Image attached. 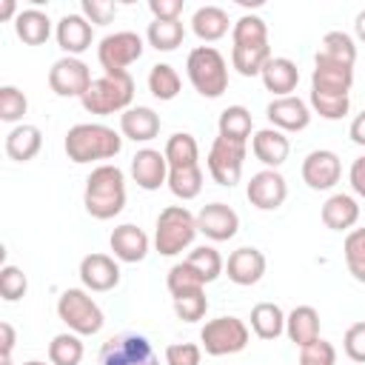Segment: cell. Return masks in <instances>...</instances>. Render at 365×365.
I'll list each match as a JSON object with an SVG mask.
<instances>
[{"label":"cell","mask_w":365,"mask_h":365,"mask_svg":"<svg viewBox=\"0 0 365 365\" xmlns=\"http://www.w3.org/2000/svg\"><path fill=\"white\" fill-rule=\"evenodd\" d=\"M197 228L211 242H225L240 231V214L225 202H208L197 211Z\"/></svg>","instance_id":"obj_18"},{"label":"cell","mask_w":365,"mask_h":365,"mask_svg":"<svg viewBox=\"0 0 365 365\" xmlns=\"http://www.w3.org/2000/svg\"><path fill=\"white\" fill-rule=\"evenodd\" d=\"M100 365H160V356L148 336L125 331L111 336L100 351Z\"/></svg>","instance_id":"obj_9"},{"label":"cell","mask_w":365,"mask_h":365,"mask_svg":"<svg viewBox=\"0 0 365 365\" xmlns=\"http://www.w3.org/2000/svg\"><path fill=\"white\" fill-rule=\"evenodd\" d=\"M131 100H134V77L128 71H114V74L103 71V77H94L88 91L80 97L83 108L97 117L123 114L131 108Z\"/></svg>","instance_id":"obj_4"},{"label":"cell","mask_w":365,"mask_h":365,"mask_svg":"<svg viewBox=\"0 0 365 365\" xmlns=\"http://www.w3.org/2000/svg\"><path fill=\"white\" fill-rule=\"evenodd\" d=\"M148 11L154 20H180L182 0H148Z\"/></svg>","instance_id":"obj_50"},{"label":"cell","mask_w":365,"mask_h":365,"mask_svg":"<svg viewBox=\"0 0 365 365\" xmlns=\"http://www.w3.org/2000/svg\"><path fill=\"white\" fill-rule=\"evenodd\" d=\"M251 151H254V157H257L265 168H279V165L288 160V154H291V143H288V137H285L279 128L268 125V128L254 131V137H251Z\"/></svg>","instance_id":"obj_23"},{"label":"cell","mask_w":365,"mask_h":365,"mask_svg":"<svg viewBox=\"0 0 365 365\" xmlns=\"http://www.w3.org/2000/svg\"><path fill=\"white\" fill-rule=\"evenodd\" d=\"M43 148V131L31 123H20L6 134V154L14 163H29Z\"/></svg>","instance_id":"obj_29"},{"label":"cell","mask_w":365,"mask_h":365,"mask_svg":"<svg viewBox=\"0 0 365 365\" xmlns=\"http://www.w3.org/2000/svg\"><path fill=\"white\" fill-rule=\"evenodd\" d=\"M248 319H251V331L259 339H277L285 334V311L277 302H257Z\"/></svg>","instance_id":"obj_31"},{"label":"cell","mask_w":365,"mask_h":365,"mask_svg":"<svg viewBox=\"0 0 365 365\" xmlns=\"http://www.w3.org/2000/svg\"><path fill=\"white\" fill-rule=\"evenodd\" d=\"M91 83H94L91 68L80 57H60L48 68V88L57 97H77L80 100L88 91Z\"/></svg>","instance_id":"obj_12"},{"label":"cell","mask_w":365,"mask_h":365,"mask_svg":"<svg viewBox=\"0 0 365 365\" xmlns=\"http://www.w3.org/2000/svg\"><path fill=\"white\" fill-rule=\"evenodd\" d=\"M17 14H20V11H17V3H14V0H3V3H0V20H3V23H6V20H17Z\"/></svg>","instance_id":"obj_54"},{"label":"cell","mask_w":365,"mask_h":365,"mask_svg":"<svg viewBox=\"0 0 365 365\" xmlns=\"http://www.w3.org/2000/svg\"><path fill=\"white\" fill-rule=\"evenodd\" d=\"M342 254H345L348 274H351L356 282H365V228L348 231V237H345V242H342Z\"/></svg>","instance_id":"obj_39"},{"label":"cell","mask_w":365,"mask_h":365,"mask_svg":"<svg viewBox=\"0 0 365 365\" xmlns=\"http://www.w3.org/2000/svg\"><path fill=\"white\" fill-rule=\"evenodd\" d=\"M23 365H46V362H40V359H29V362H23Z\"/></svg>","instance_id":"obj_56"},{"label":"cell","mask_w":365,"mask_h":365,"mask_svg":"<svg viewBox=\"0 0 365 365\" xmlns=\"http://www.w3.org/2000/svg\"><path fill=\"white\" fill-rule=\"evenodd\" d=\"M205 311H208L205 288L174 297V314H177V319H182V322H200V319L205 317Z\"/></svg>","instance_id":"obj_43"},{"label":"cell","mask_w":365,"mask_h":365,"mask_svg":"<svg viewBox=\"0 0 365 365\" xmlns=\"http://www.w3.org/2000/svg\"><path fill=\"white\" fill-rule=\"evenodd\" d=\"M63 148H66V157L77 165L111 160L123 148V134H117L106 123H77L66 131Z\"/></svg>","instance_id":"obj_2"},{"label":"cell","mask_w":365,"mask_h":365,"mask_svg":"<svg viewBox=\"0 0 365 365\" xmlns=\"http://www.w3.org/2000/svg\"><path fill=\"white\" fill-rule=\"evenodd\" d=\"M354 31H356V37L365 43V9L356 14V20H354Z\"/></svg>","instance_id":"obj_55"},{"label":"cell","mask_w":365,"mask_h":365,"mask_svg":"<svg viewBox=\"0 0 365 365\" xmlns=\"http://www.w3.org/2000/svg\"><path fill=\"white\" fill-rule=\"evenodd\" d=\"M185 262L202 277L205 285L214 282V279H220L222 271H225V259H222V254H220L214 245H197L194 251H188Z\"/></svg>","instance_id":"obj_36"},{"label":"cell","mask_w":365,"mask_h":365,"mask_svg":"<svg viewBox=\"0 0 365 365\" xmlns=\"http://www.w3.org/2000/svg\"><path fill=\"white\" fill-rule=\"evenodd\" d=\"M202 345L197 342H171L165 345V365H200Z\"/></svg>","instance_id":"obj_47"},{"label":"cell","mask_w":365,"mask_h":365,"mask_svg":"<svg viewBox=\"0 0 365 365\" xmlns=\"http://www.w3.org/2000/svg\"><path fill=\"white\" fill-rule=\"evenodd\" d=\"M14 342H17V334H14L11 322H0V354L3 356H11Z\"/></svg>","instance_id":"obj_52"},{"label":"cell","mask_w":365,"mask_h":365,"mask_svg":"<svg viewBox=\"0 0 365 365\" xmlns=\"http://www.w3.org/2000/svg\"><path fill=\"white\" fill-rule=\"evenodd\" d=\"M185 74L194 91L205 100H217L228 88V63L214 46H197L185 57Z\"/></svg>","instance_id":"obj_5"},{"label":"cell","mask_w":365,"mask_h":365,"mask_svg":"<svg viewBox=\"0 0 365 365\" xmlns=\"http://www.w3.org/2000/svg\"><path fill=\"white\" fill-rule=\"evenodd\" d=\"M348 137H351V143L365 145V111H359V114L351 120V125H348Z\"/></svg>","instance_id":"obj_53"},{"label":"cell","mask_w":365,"mask_h":365,"mask_svg":"<svg viewBox=\"0 0 365 365\" xmlns=\"http://www.w3.org/2000/svg\"><path fill=\"white\" fill-rule=\"evenodd\" d=\"M200 234L197 228V214H191L185 205H165L157 214V225H154V248L163 257H177L182 254L194 237Z\"/></svg>","instance_id":"obj_6"},{"label":"cell","mask_w":365,"mask_h":365,"mask_svg":"<svg viewBox=\"0 0 365 365\" xmlns=\"http://www.w3.org/2000/svg\"><path fill=\"white\" fill-rule=\"evenodd\" d=\"M29 111V100L17 86H0V120L3 123H17Z\"/></svg>","instance_id":"obj_44"},{"label":"cell","mask_w":365,"mask_h":365,"mask_svg":"<svg viewBox=\"0 0 365 365\" xmlns=\"http://www.w3.org/2000/svg\"><path fill=\"white\" fill-rule=\"evenodd\" d=\"M80 282L86 291H94V294H106V291H114L120 285V265L114 257L108 254H86L80 259Z\"/></svg>","instance_id":"obj_16"},{"label":"cell","mask_w":365,"mask_h":365,"mask_svg":"<svg viewBox=\"0 0 365 365\" xmlns=\"http://www.w3.org/2000/svg\"><path fill=\"white\" fill-rule=\"evenodd\" d=\"M14 34L26 46H43L51 37V20L40 9H20V14L14 20Z\"/></svg>","instance_id":"obj_30"},{"label":"cell","mask_w":365,"mask_h":365,"mask_svg":"<svg viewBox=\"0 0 365 365\" xmlns=\"http://www.w3.org/2000/svg\"><path fill=\"white\" fill-rule=\"evenodd\" d=\"M165 285H168V294H171V299H174V297H180V294H188V291H200V288H205L202 277H200V274H197V271H194V268H191L185 259L168 268Z\"/></svg>","instance_id":"obj_41"},{"label":"cell","mask_w":365,"mask_h":365,"mask_svg":"<svg viewBox=\"0 0 365 365\" xmlns=\"http://www.w3.org/2000/svg\"><path fill=\"white\" fill-rule=\"evenodd\" d=\"M180 86H182V80H180L174 66H168V63H154L151 66V71H148V91H151V97L168 103V100H174L180 94Z\"/></svg>","instance_id":"obj_37"},{"label":"cell","mask_w":365,"mask_h":365,"mask_svg":"<svg viewBox=\"0 0 365 365\" xmlns=\"http://www.w3.org/2000/svg\"><path fill=\"white\" fill-rule=\"evenodd\" d=\"M108 245H111L117 262H143L145 254H148V248H151V240H148V234L140 225L123 222V225H117L111 231Z\"/></svg>","instance_id":"obj_22"},{"label":"cell","mask_w":365,"mask_h":365,"mask_svg":"<svg viewBox=\"0 0 365 365\" xmlns=\"http://www.w3.org/2000/svg\"><path fill=\"white\" fill-rule=\"evenodd\" d=\"M234 23L228 20V11L222 6H200L191 14V31L202 40V43H217L228 34Z\"/></svg>","instance_id":"obj_28"},{"label":"cell","mask_w":365,"mask_h":365,"mask_svg":"<svg viewBox=\"0 0 365 365\" xmlns=\"http://www.w3.org/2000/svg\"><path fill=\"white\" fill-rule=\"evenodd\" d=\"M251 339L248 325L240 317H214L200 331V345L208 356H231L245 351Z\"/></svg>","instance_id":"obj_8"},{"label":"cell","mask_w":365,"mask_h":365,"mask_svg":"<svg viewBox=\"0 0 365 365\" xmlns=\"http://www.w3.org/2000/svg\"><path fill=\"white\" fill-rule=\"evenodd\" d=\"M83 205L94 220H114L125 208V174L123 168L103 163L86 177Z\"/></svg>","instance_id":"obj_3"},{"label":"cell","mask_w":365,"mask_h":365,"mask_svg":"<svg viewBox=\"0 0 365 365\" xmlns=\"http://www.w3.org/2000/svg\"><path fill=\"white\" fill-rule=\"evenodd\" d=\"M145 51V43L137 31H114V34H106L97 46V60L103 66L106 74H114V71H128L131 63H137Z\"/></svg>","instance_id":"obj_10"},{"label":"cell","mask_w":365,"mask_h":365,"mask_svg":"<svg viewBox=\"0 0 365 365\" xmlns=\"http://www.w3.org/2000/svg\"><path fill=\"white\" fill-rule=\"evenodd\" d=\"M322 225L331 231H354L359 222V202L351 194H331L319 208Z\"/></svg>","instance_id":"obj_25"},{"label":"cell","mask_w":365,"mask_h":365,"mask_svg":"<svg viewBox=\"0 0 365 365\" xmlns=\"http://www.w3.org/2000/svg\"><path fill=\"white\" fill-rule=\"evenodd\" d=\"M285 336L297 348L319 339V311L314 305H297L291 314H285Z\"/></svg>","instance_id":"obj_27"},{"label":"cell","mask_w":365,"mask_h":365,"mask_svg":"<svg viewBox=\"0 0 365 365\" xmlns=\"http://www.w3.org/2000/svg\"><path fill=\"white\" fill-rule=\"evenodd\" d=\"M259 80H262V86H265L274 97H288V94L297 88V83H299V68H297V63L288 60V57H271V60L262 66Z\"/></svg>","instance_id":"obj_26"},{"label":"cell","mask_w":365,"mask_h":365,"mask_svg":"<svg viewBox=\"0 0 365 365\" xmlns=\"http://www.w3.org/2000/svg\"><path fill=\"white\" fill-rule=\"evenodd\" d=\"M57 317L71 334L80 336H94L106 325L103 308L94 302V297L86 288H66L57 297Z\"/></svg>","instance_id":"obj_7"},{"label":"cell","mask_w":365,"mask_h":365,"mask_svg":"<svg viewBox=\"0 0 365 365\" xmlns=\"http://www.w3.org/2000/svg\"><path fill=\"white\" fill-rule=\"evenodd\" d=\"M351 86H354V66L336 63V60H331V57H325V54L317 51L314 71H311V91L348 97Z\"/></svg>","instance_id":"obj_15"},{"label":"cell","mask_w":365,"mask_h":365,"mask_svg":"<svg viewBox=\"0 0 365 365\" xmlns=\"http://www.w3.org/2000/svg\"><path fill=\"white\" fill-rule=\"evenodd\" d=\"M131 180L143 191H157L160 185H168V160L157 148H140L131 157Z\"/></svg>","instance_id":"obj_19"},{"label":"cell","mask_w":365,"mask_h":365,"mask_svg":"<svg viewBox=\"0 0 365 365\" xmlns=\"http://www.w3.org/2000/svg\"><path fill=\"white\" fill-rule=\"evenodd\" d=\"M168 168H185V165H200V145L194 140V134L188 131H177L168 137L165 148H163Z\"/></svg>","instance_id":"obj_33"},{"label":"cell","mask_w":365,"mask_h":365,"mask_svg":"<svg viewBox=\"0 0 365 365\" xmlns=\"http://www.w3.org/2000/svg\"><path fill=\"white\" fill-rule=\"evenodd\" d=\"M185 37V26L180 20H151L145 29V40L157 51H174Z\"/></svg>","instance_id":"obj_35"},{"label":"cell","mask_w":365,"mask_h":365,"mask_svg":"<svg viewBox=\"0 0 365 365\" xmlns=\"http://www.w3.org/2000/svg\"><path fill=\"white\" fill-rule=\"evenodd\" d=\"M168 191L177 200H194L202 191V168L185 165V168H168Z\"/></svg>","instance_id":"obj_38"},{"label":"cell","mask_w":365,"mask_h":365,"mask_svg":"<svg viewBox=\"0 0 365 365\" xmlns=\"http://www.w3.org/2000/svg\"><path fill=\"white\" fill-rule=\"evenodd\" d=\"M54 37H57V46L66 51V57H80L86 48H91L94 26L83 14H63L57 20Z\"/></svg>","instance_id":"obj_21"},{"label":"cell","mask_w":365,"mask_h":365,"mask_svg":"<svg viewBox=\"0 0 365 365\" xmlns=\"http://www.w3.org/2000/svg\"><path fill=\"white\" fill-rule=\"evenodd\" d=\"M342 348H345V354H348L351 362L365 365V319L348 325V331L342 336Z\"/></svg>","instance_id":"obj_48"},{"label":"cell","mask_w":365,"mask_h":365,"mask_svg":"<svg viewBox=\"0 0 365 365\" xmlns=\"http://www.w3.org/2000/svg\"><path fill=\"white\" fill-rule=\"evenodd\" d=\"M268 26L259 14H242L231 26V68L242 77H259L262 66L271 60Z\"/></svg>","instance_id":"obj_1"},{"label":"cell","mask_w":365,"mask_h":365,"mask_svg":"<svg viewBox=\"0 0 365 365\" xmlns=\"http://www.w3.org/2000/svg\"><path fill=\"white\" fill-rule=\"evenodd\" d=\"M348 182H351L354 194L365 200V154L351 163V168H348Z\"/></svg>","instance_id":"obj_51"},{"label":"cell","mask_w":365,"mask_h":365,"mask_svg":"<svg viewBox=\"0 0 365 365\" xmlns=\"http://www.w3.org/2000/svg\"><path fill=\"white\" fill-rule=\"evenodd\" d=\"M311 114H314V111H311V106H308L302 97H297V94L274 97V100L265 106V117H268V123H271L274 128H279L282 134L308 128Z\"/></svg>","instance_id":"obj_17"},{"label":"cell","mask_w":365,"mask_h":365,"mask_svg":"<svg viewBox=\"0 0 365 365\" xmlns=\"http://www.w3.org/2000/svg\"><path fill=\"white\" fill-rule=\"evenodd\" d=\"M80 14L91 26H108L117 17V6L114 3H103V0H83L80 3Z\"/></svg>","instance_id":"obj_49"},{"label":"cell","mask_w":365,"mask_h":365,"mask_svg":"<svg viewBox=\"0 0 365 365\" xmlns=\"http://www.w3.org/2000/svg\"><path fill=\"white\" fill-rule=\"evenodd\" d=\"M308 106L314 114H319L322 120H342L351 108V100L348 97H339V94H322V91H311L308 97Z\"/></svg>","instance_id":"obj_42"},{"label":"cell","mask_w":365,"mask_h":365,"mask_svg":"<svg viewBox=\"0 0 365 365\" xmlns=\"http://www.w3.org/2000/svg\"><path fill=\"white\" fill-rule=\"evenodd\" d=\"M319 54L336 60V63H345V66H354L356 63V46H354V37L345 34V31H328L322 37V46H319Z\"/></svg>","instance_id":"obj_40"},{"label":"cell","mask_w":365,"mask_h":365,"mask_svg":"<svg viewBox=\"0 0 365 365\" xmlns=\"http://www.w3.org/2000/svg\"><path fill=\"white\" fill-rule=\"evenodd\" d=\"M299 365H336V348L319 336L311 345L299 348Z\"/></svg>","instance_id":"obj_46"},{"label":"cell","mask_w":365,"mask_h":365,"mask_svg":"<svg viewBox=\"0 0 365 365\" xmlns=\"http://www.w3.org/2000/svg\"><path fill=\"white\" fill-rule=\"evenodd\" d=\"M120 134L131 143H151L160 134V114L148 106H131L120 114Z\"/></svg>","instance_id":"obj_24"},{"label":"cell","mask_w":365,"mask_h":365,"mask_svg":"<svg viewBox=\"0 0 365 365\" xmlns=\"http://www.w3.org/2000/svg\"><path fill=\"white\" fill-rule=\"evenodd\" d=\"M217 131L225 140H234V143H245L248 145V137L254 131L251 111L245 106H228V108H222L220 111V120H217Z\"/></svg>","instance_id":"obj_32"},{"label":"cell","mask_w":365,"mask_h":365,"mask_svg":"<svg viewBox=\"0 0 365 365\" xmlns=\"http://www.w3.org/2000/svg\"><path fill=\"white\" fill-rule=\"evenodd\" d=\"M26 291H29V279H26L23 268L6 262V265L0 268V297H3L6 302H17V299L26 297Z\"/></svg>","instance_id":"obj_45"},{"label":"cell","mask_w":365,"mask_h":365,"mask_svg":"<svg viewBox=\"0 0 365 365\" xmlns=\"http://www.w3.org/2000/svg\"><path fill=\"white\" fill-rule=\"evenodd\" d=\"M83 354H86V348H83L80 334L63 331V334L51 336V342H48V362L51 365H80Z\"/></svg>","instance_id":"obj_34"},{"label":"cell","mask_w":365,"mask_h":365,"mask_svg":"<svg viewBox=\"0 0 365 365\" xmlns=\"http://www.w3.org/2000/svg\"><path fill=\"white\" fill-rule=\"evenodd\" d=\"M265 254L254 245H242L237 251L228 254V262H225V274L234 285H257L265 274Z\"/></svg>","instance_id":"obj_20"},{"label":"cell","mask_w":365,"mask_h":365,"mask_svg":"<svg viewBox=\"0 0 365 365\" xmlns=\"http://www.w3.org/2000/svg\"><path fill=\"white\" fill-rule=\"evenodd\" d=\"M245 197L259 211H277L288 197V182L277 168H262V171L251 174L248 185H245Z\"/></svg>","instance_id":"obj_13"},{"label":"cell","mask_w":365,"mask_h":365,"mask_svg":"<svg viewBox=\"0 0 365 365\" xmlns=\"http://www.w3.org/2000/svg\"><path fill=\"white\" fill-rule=\"evenodd\" d=\"M342 177V163L339 154L331 148H317L305 154L302 160V182L311 191H331Z\"/></svg>","instance_id":"obj_14"},{"label":"cell","mask_w":365,"mask_h":365,"mask_svg":"<svg viewBox=\"0 0 365 365\" xmlns=\"http://www.w3.org/2000/svg\"><path fill=\"white\" fill-rule=\"evenodd\" d=\"M245 154H248V145L245 143H234V140H225V137H214L211 148H208V174L214 177L217 185H237L240 177H242V165H245Z\"/></svg>","instance_id":"obj_11"}]
</instances>
